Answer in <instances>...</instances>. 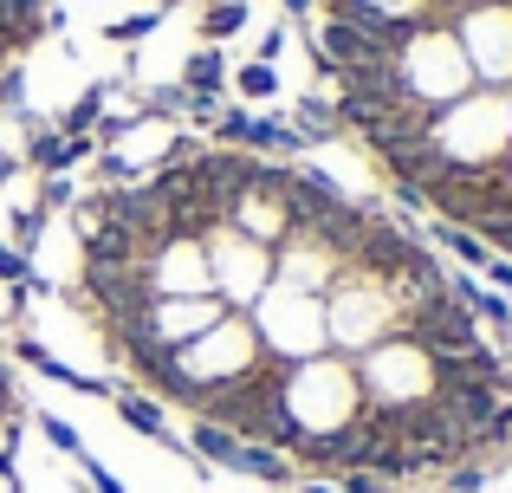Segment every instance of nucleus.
I'll return each mask as SVG.
<instances>
[{"instance_id": "obj_3", "label": "nucleus", "mask_w": 512, "mask_h": 493, "mask_svg": "<svg viewBox=\"0 0 512 493\" xmlns=\"http://www.w3.org/2000/svg\"><path fill=\"white\" fill-rule=\"evenodd\" d=\"M169 364H175V377H169L163 409H188V416H195V409L208 403L214 390H234V383L260 377V370L273 364V357L260 351V331L247 325V312H227L221 325L201 331L195 344L169 351Z\"/></svg>"}, {"instance_id": "obj_9", "label": "nucleus", "mask_w": 512, "mask_h": 493, "mask_svg": "<svg viewBox=\"0 0 512 493\" xmlns=\"http://www.w3.org/2000/svg\"><path fill=\"white\" fill-rule=\"evenodd\" d=\"M137 273H143V286H150V299H195V292H214L201 234H182V228H169L163 241H150Z\"/></svg>"}, {"instance_id": "obj_22", "label": "nucleus", "mask_w": 512, "mask_h": 493, "mask_svg": "<svg viewBox=\"0 0 512 493\" xmlns=\"http://www.w3.org/2000/svg\"><path fill=\"white\" fill-rule=\"evenodd\" d=\"M39 435H46V442L52 448H59V455H85V442H78V429H72V422H65V416H39Z\"/></svg>"}, {"instance_id": "obj_29", "label": "nucleus", "mask_w": 512, "mask_h": 493, "mask_svg": "<svg viewBox=\"0 0 512 493\" xmlns=\"http://www.w3.org/2000/svg\"><path fill=\"white\" fill-rule=\"evenodd\" d=\"M318 13V0H286V20H312Z\"/></svg>"}, {"instance_id": "obj_15", "label": "nucleus", "mask_w": 512, "mask_h": 493, "mask_svg": "<svg viewBox=\"0 0 512 493\" xmlns=\"http://www.w3.org/2000/svg\"><path fill=\"white\" fill-rule=\"evenodd\" d=\"M292 130L305 137V150H312V143L344 137V117H338V104H331V91H305L299 111H292Z\"/></svg>"}, {"instance_id": "obj_20", "label": "nucleus", "mask_w": 512, "mask_h": 493, "mask_svg": "<svg viewBox=\"0 0 512 493\" xmlns=\"http://www.w3.org/2000/svg\"><path fill=\"white\" fill-rule=\"evenodd\" d=\"M46 221H52V215H39L33 202H26V208H13V228H7V241L20 247V253H33V247H39V234H46Z\"/></svg>"}, {"instance_id": "obj_25", "label": "nucleus", "mask_w": 512, "mask_h": 493, "mask_svg": "<svg viewBox=\"0 0 512 493\" xmlns=\"http://www.w3.org/2000/svg\"><path fill=\"white\" fill-rule=\"evenodd\" d=\"M156 20H163V13H130V20L104 26V39H143V33H156Z\"/></svg>"}, {"instance_id": "obj_5", "label": "nucleus", "mask_w": 512, "mask_h": 493, "mask_svg": "<svg viewBox=\"0 0 512 493\" xmlns=\"http://www.w3.org/2000/svg\"><path fill=\"white\" fill-rule=\"evenodd\" d=\"M325 325H331V351L338 357H363L383 338L409 331V312H402V299L389 292L383 273L344 266V273L331 279V292H325Z\"/></svg>"}, {"instance_id": "obj_28", "label": "nucleus", "mask_w": 512, "mask_h": 493, "mask_svg": "<svg viewBox=\"0 0 512 493\" xmlns=\"http://www.w3.org/2000/svg\"><path fill=\"white\" fill-rule=\"evenodd\" d=\"M292 487H299V493H338L331 481H318V474H299V481H292Z\"/></svg>"}, {"instance_id": "obj_21", "label": "nucleus", "mask_w": 512, "mask_h": 493, "mask_svg": "<svg viewBox=\"0 0 512 493\" xmlns=\"http://www.w3.org/2000/svg\"><path fill=\"white\" fill-rule=\"evenodd\" d=\"M72 202H78L72 176H39V195H33V208H39V215H59V208H72Z\"/></svg>"}, {"instance_id": "obj_2", "label": "nucleus", "mask_w": 512, "mask_h": 493, "mask_svg": "<svg viewBox=\"0 0 512 493\" xmlns=\"http://www.w3.org/2000/svg\"><path fill=\"white\" fill-rule=\"evenodd\" d=\"M422 156L435 176L428 182H474V176H500L512 163V91H467L461 104L428 117L422 130Z\"/></svg>"}, {"instance_id": "obj_27", "label": "nucleus", "mask_w": 512, "mask_h": 493, "mask_svg": "<svg viewBox=\"0 0 512 493\" xmlns=\"http://www.w3.org/2000/svg\"><path fill=\"white\" fill-rule=\"evenodd\" d=\"M487 286L512 299V260H506V253H493V266H487Z\"/></svg>"}, {"instance_id": "obj_16", "label": "nucleus", "mask_w": 512, "mask_h": 493, "mask_svg": "<svg viewBox=\"0 0 512 493\" xmlns=\"http://www.w3.org/2000/svg\"><path fill=\"white\" fill-rule=\"evenodd\" d=\"M435 247L454 253V260H461V273H487V266H493V247L480 241L474 228H454V221H435Z\"/></svg>"}, {"instance_id": "obj_23", "label": "nucleus", "mask_w": 512, "mask_h": 493, "mask_svg": "<svg viewBox=\"0 0 512 493\" xmlns=\"http://www.w3.org/2000/svg\"><path fill=\"white\" fill-rule=\"evenodd\" d=\"M0 286H33V260L13 241H0Z\"/></svg>"}, {"instance_id": "obj_26", "label": "nucleus", "mask_w": 512, "mask_h": 493, "mask_svg": "<svg viewBox=\"0 0 512 493\" xmlns=\"http://www.w3.org/2000/svg\"><path fill=\"white\" fill-rule=\"evenodd\" d=\"M253 59H260V65H279V59H286V26H266L260 46H253Z\"/></svg>"}, {"instance_id": "obj_6", "label": "nucleus", "mask_w": 512, "mask_h": 493, "mask_svg": "<svg viewBox=\"0 0 512 493\" xmlns=\"http://www.w3.org/2000/svg\"><path fill=\"white\" fill-rule=\"evenodd\" d=\"M247 325L260 331V351L273 357L279 370H292V364H305V357H325L331 351L325 299H318V292L286 286V279H273V286L247 305Z\"/></svg>"}, {"instance_id": "obj_18", "label": "nucleus", "mask_w": 512, "mask_h": 493, "mask_svg": "<svg viewBox=\"0 0 512 493\" xmlns=\"http://www.w3.org/2000/svg\"><path fill=\"white\" fill-rule=\"evenodd\" d=\"M227 91H234L240 104H266V98H279V65H260V59L234 65V72H227Z\"/></svg>"}, {"instance_id": "obj_13", "label": "nucleus", "mask_w": 512, "mask_h": 493, "mask_svg": "<svg viewBox=\"0 0 512 493\" xmlns=\"http://www.w3.org/2000/svg\"><path fill=\"white\" fill-rule=\"evenodd\" d=\"M227 474H253V481H266L273 493H286L292 481H299V461L279 455V448H266V442H240V455H234Z\"/></svg>"}, {"instance_id": "obj_10", "label": "nucleus", "mask_w": 512, "mask_h": 493, "mask_svg": "<svg viewBox=\"0 0 512 493\" xmlns=\"http://www.w3.org/2000/svg\"><path fill=\"white\" fill-rule=\"evenodd\" d=\"M13 357H20L26 370H39V377L65 383V390H72V396H104V403H111V396H117V383H111V377H98V370H72V364H65V357H52L46 344L33 338V331H20V338H13Z\"/></svg>"}, {"instance_id": "obj_14", "label": "nucleus", "mask_w": 512, "mask_h": 493, "mask_svg": "<svg viewBox=\"0 0 512 493\" xmlns=\"http://www.w3.org/2000/svg\"><path fill=\"white\" fill-rule=\"evenodd\" d=\"M182 455L208 461V468H234L240 435H234V429H221V422H208V416H195V422H188V435H182Z\"/></svg>"}, {"instance_id": "obj_4", "label": "nucleus", "mask_w": 512, "mask_h": 493, "mask_svg": "<svg viewBox=\"0 0 512 493\" xmlns=\"http://www.w3.org/2000/svg\"><path fill=\"white\" fill-rule=\"evenodd\" d=\"M357 383H363V403L370 416L396 422V416H415V409H441V390H448V364L428 338L415 331H396L383 338L376 351L357 357Z\"/></svg>"}, {"instance_id": "obj_19", "label": "nucleus", "mask_w": 512, "mask_h": 493, "mask_svg": "<svg viewBox=\"0 0 512 493\" xmlns=\"http://www.w3.org/2000/svg\"><path fill=\"white\" fill-rule=\"evenodd\" d=\"M240 26H247V0H214V7L201 13V46H221Z\"/></svg>"}, {"instance_id": "obj_8", "label": "nucleus", "mask_w": 512, "mask_h": 493, "mask_svg": "<svg viewBox=\"0 0 512 493\" xmlns=\"http://www.w3.org/2000/svg\"><path fill=\"white\" fill-rule=\"evenodd\" d=\"M286 176H292V163H279V156H260L253 163V176H247V189L227 202V215L221 221H234L240 234H253L260 247H279L292 234V189H286Z\"/></svg>"}, {"instance_id": "obj_24", "label": "nucleus", "mask_w": 512, "mask_h": 493, "mask_svg": "<svg viewBox=\"0 0 512 493\" xmlns=\"http://www.w3.org/2000/svg\"><path fill=\"white\" fill-rule=\"evenodd\" d=\"M78 461H85V474H78V487H85V493H124V487H117V474L104 468V461H91V455H78Z\"/></svg>"}, {"instance_id": "obj_1", "label": "nucleus", "mask_w": 512, "mask_h": 493, "mask_svg": "<svg viewBox=\"0 0 512 493\" xmlns=\"http://www.w3.org/2000/svg\"><path fill=\"white\" fill-rule=\"evenodd\" d=\"M363 416H370V403H363V383H357V357L325 351V357L279 370V435H273L279 455L292 461L318 455Z\"/></svg>"}, {"instance_id": "obj_17", "label": "nucleus", "mask_w": 512, "mask_h": 493, "mask_svg": "<svg viewBox=\"0 0 512 493\" xmlns=\"http://www.w3.org/2000/svg\"><path fill=\"white\" fill-rule=\"evenodd\" d=\"M104 98H111V85H85L72 104L59 111V124L52 130H65V137H91V130L104 124Z\"/></svg>"}, {"instance_id": "obj_11", "label": "nucleus", "mask_w": 512, "mask_h": 493, "mask_svg": "<svg viewBox=\"0 0 512 493\" xmlns=\"http://www.w3.org/2000/svg\"><path fill=\"white\" fill-rule=\"evenodd\" d=\"M85 156H98V137H65V130L39 124L33 137H26V156H20V163L33 169V176H72Z\"/></svg>"}, {"instance_id": "obj_7", "label": "nucleus", "mask_w": 512, "mask_h": 493, "mask_svg": "<svg viewBox=\"0 0 512 493\" xmlns=\"http://www.w3.org/2000/svg\"><path fill=\"white\" fill-rule=\"evenodd\" d=\"M201 253H208L214 299H227L234 312H247V305L273 286V247H260L253 234H240L234 221H208V228H201Z\"/></svg>"}, {"instance_id": "obj_12", "label": "nucleus", "mask_w": 512, "mask_h": 493, "mask_svg": "<svg viewBox=\"0 0 512 493\" xmlns=\"http://www.w3.org/2000/svg\"><path fill=\"white\" fill-rule=\"evenodd\" d=\"M111 409H117V422H124L130 435H143V442H163V448H182V442H175V429H169V416H163V403H156V396H143V390H124V383H117Z\"/></svg>"}]
</instances>
